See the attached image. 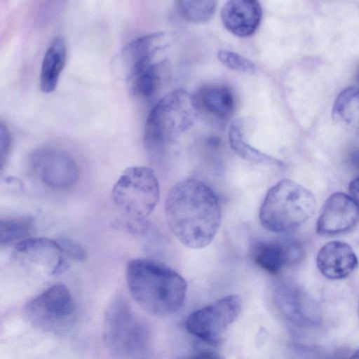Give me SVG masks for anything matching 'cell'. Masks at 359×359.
Returning a JSON list of instances; mask_svg holds the SVG:
<instances>
[{
  "instance_id": "6da1fadb",
  "label": "cell",
  "mask_w": 359,
  "mask_h": 359,
  "mask_svg": "<svg viewBox=\"0 0 359 359\" xmlns=\"http://www.w3.org/2000/svg\"><path fill=\"white\" fill-rule=\"evenodd\" d=\"M168 224L175 238L193 249L214 239L221 224V208L215 191L203 182L187 178L170 190L165 203Z\"/></svg>"
},
{
  "instance_id": "7a4b0ae2",
  "label": "cell",
  "mask_w": 359,
  "mask_h": 359,
  "mask_svg": "<svg viewBox=\"0 0 359 359\" xmlns=\"http://www.w3.org/2000/svg\"><path fill=\"white\" fill-rule=\"evenodd\" d=\"M130 292L137 304L154 316H166L183 305L187 285L170 266L149 259H134L126 269Z\"/></svg>"
},
{
  "instance_id": "3957f363",
  "label": "cell",
  "mask_w": 359,
  "mask_h": 359,
  "mask_svg": "<svg viewBox=\"0 0 359 359\" xmlns=\"http://www.w3.org/2000/svg\"><path fill=\"white\" fill-rule=\"evenodd\" d=\"M195 95L177 89L161 97L150 111L145 124L144 145L157 157L166 143L190 128L199 114Z\"/></svg>"
},
{
  "instance_id": "277c9868",
  "label": "cell",
  "mask_w": 359,
  "mask_h": 359,
  "mask_svg": "<svg viewBox=\"0 0 359 359\" xmlns=\"http://www.w3.org/2000/svg\"><path fill=\"white\" fill-rule=\"evenodd\" d=\"M313 194L288 179L278 182L267 191L259 210V221L274 233L294 231L313 215L316 209Z\"/></svg>"
},
{
  "instance_id": "5b68a950",
  "label": "cell",
  "mask_w": 359,
  "mask_h": 359,
  "mask_svg": "<svg viewBox=\"0 0 359 359\" xmlns=\"http://www.w3.org/2000/svg\"><path fill=\"white\" fill-rule=\"evenodd\" d=\"M103 338L114 359H146L147 356V327L123 297L114 298L105 311Z\"/></svg>"
},
{
  "instance_id": "8992f818",
  "label": "cell",
  "mask_w": 359,
  "mask_h": 359,
  "mask_svg": "<svg viewBox=\"0 0 359 359\" xmlns=\"http://www.w3.org/2000/svg\"><path fill=\"white\" fill-rule=\"evenodd\" d=\"M112 198L126 216L128 226L133 231H143L160 198L154 171L145 166L126 168L113 187Z\"/></svg>"
},
{
  "instance_id": "52a82bcc",
  "label": "cell",
  "mask_w": 359,
  "mask_h": 359,
  "mask_svg": "<svg viewBox=\"0 0 359 359\" xmlns=\"http://www.w3.org/2000/svg\"><path fill=\"white\" fill-rule=\"evenodd\" d=\"M25 314L36 328L54 334H63L76 323L77 311L69 289L63 284L53 285L31 299Z\"/></svg>"
},
{
  "instance_id": "ba28073f",
  "label": "cell",
  "mask_w": 359,
  "mask_h": 359,
  "mask_svg": "<svg viewBox=\"0 0 359 359\" xmlns=\"http://www.w3.org/2000/svg\"><path fill=\"white\" fill-rule=\"evenodd\" d=\"M241 309L239 296L224 297L193 312L187 319V330L203 341L215 342L236 320Z\"/></svg>"
},
{
  "instance_id": "9c48e42d",
  "label": "cell",
  "mask_w": 359,
  "mask_h": 359,
  "mask_svg": "<svg viewBox=\"0 0 359 359\" xmlns=\"http://www.w3.org/2000/svg\"><path fill=\"white\" fill-rule=\"evenodd\" d=\"M12 257L22 266L49 276H58L69 266V259L57 239L28 238L16 243Z\"/></svg>"
},
{
  "instance_id": "30bf717a",
  "label": "cell",
  "mask_w": 359,
  "mask_h": 359,
  "mask_svg": "<svg viewBox=\"0 0 359 359\" xmlns=\"http://www.w3.org/2000/svg\"><path fill=\"white\" fill-rule=\"evenodd\" d=\"M29 167L44 185L57 189L74 185L79 170L74 158L66 151L55 148H41L30 156Z\"/></svg>"
},
{
  "instance_id": "8fae6325",
  "label": "cell",
  "mask_w": 359,
  "mask_h": 359,
  "mask_svg": "<svg viewBox=\"0 0 359 359\" xmlns=\"http://www.w3.org/2000/svg\"><path fill=\"white\" fill-rule=\"evenodd\" d=\"M358 222L359 204L351 196L336 192L326 201L316 230L320 235H334L351 229Z\"/></svg>"
},
{
  "instance_id": "7c38bea8",
  "label": "cell",
  "mask_w": 359,
  "mask_h": 359,
  "mask_svg": "<svg viewBox=\"0 0 359 359\" xmlns=\"http://www.w3.org/2000/svg\"><path fill=\"white\" fill-rule=\"evenodd\" d=\"M276 299L285 318L296 326L313 328L320 325L321 312L319 308L295 285L281 283L276 290Z\"/></svg>"
},
{
  "instance_id": "4fadbf2b",
  "label": "cell",
  "mask_w": 359,
  "mask_h": 359,
  "mask_svg": "<svg viewBox=\"0 0 359 359\" xmlns=\"http://www.w3.org/2000/svg\"><path fill=\"white\" fill-rule=\"evenodd\" d=\"M302 255L303 250L299 243L286 239L258 241L251 249L254 262L271 274L299 262Z\"/></svg>"
},
{
  "instance_id": "5bb4252c",
  "label": "cell",
  "mask_w": 359,
  "mask_h": 359,
  "mask_svg": "<svg viewBox=\"0 0 359 359\" xmlns=\"http://www.w3.org/2000/svg\"><path fill=\"white\" fill-rule=\"evenodd\" d=\"M165 39V32L151 33L135 39L125 46L121 56L127 79L135 77L155 62V56L163 47Z\"/></svg>"
},
{
  "instance_id": "9a60e30c",
  "label": "cell",
  "mask_w": 359,
  "mask_h": 359,
  "mask_svg": "<svg viewBox=\"0 0 359 359\" xmlns=\"http://www.w3.org/2000/svg\"><path fill=\"white\" fill-rule=\"evenodd\" d=\"M262 8L259 1L231 0L221 10V20L226 29L233 34L246 37L252 35L259 26Z\"/></svg>"
},
{
  "instance_id": "2e32d148",
  "label": "cell",
  "mask_w": 359,
  "mask_h": 359,
  "mask_svg": "<svg viewBox=\"0 0 359 359\" xmlns=\"http://www.w3.org/2000/svg\"><path fill=\"white\" fill-rule=\"evenodd\" d=\"M316 264L319 271L330 279L348 276L358 266V259L351 247L342 241H330L319 250Z\"/></svg>"
},
{
  "instance_id": "e0dca14e",
  "label": "cell",
  "mask_w": 359,
  "mask_h": 359,
  "mask_svg": "<svg viewBox=\"0 0 359 359\" xmlns=\"http://www.w3.org/2000/svg\"><path fill=\"white\" fill-rule=\"evenodd\" d=\"M199 110L224 121L233 114L236 102L232 91L223 85H207L201 87L195 95Z\"/></svg>"
},
{
  "instance_id": "ac0fdd59",
  "label": "cell",
  "mask_w": 359,
  "mask_h": 359,
  "mask_svg": "<svg viewBox=\"0 0 359 359\" xmlns=\"http://www.w3.org/2000/svg\"><path fill=\"white\" fill-rule=\"evenodd\" d=\"M65 39L57 35L49 44L44 54L39 76V87L42 92L50 93L55 90L67 60Z\"/></svg>"
},
{
  "instance_id": "d6986e66",
  "label": "cell",
  "mask_w": 359,
  "mask_h": 359,
  "mask_svg": "<svg viewBox=\"0 0 359 359\" xmlns=\"http://www.w3.org/2000/svg\"><path fill=\"white\" fill-rule=\"evenodd\" d=\"M332 117L348 128L359 131V87H348L340 92L333 105Z\"/></svg>"
},
{
  "instance_id": "ffe728a7",
  "label": "cell",
  "mask_w": 359,
  "mask_h": 359,
  "mask_svg": "<svg viewBox=\"0 0 359 359\" xmlns=\"http://www.w3.org/2000/svg\"><path fill=\"white\" fill-rule=\"evenodd\" d=\"M168 71L165 61L155 62L129 81L131 91L142 98H151L158 90Z\"/></svg>"
},
{
  "instance_id": "44dd1931",
  "label": "cell",
  "mask_w": 359,
  "mask_h": 359,
  "mask_svg": "<svg viewBox=\"0 0 359 359\" xmlns=\"http://www.w3.org/2000/svg\"><path fill=\"white\" fill-rule=\"evenodd\" d=\"M245 128L244 118H240L234 120L229 129V141L231 149L243 159L259 163L274 162L276 160L262 153L250 145L245 138L243 129Z\"/></svg>"
},
{
  "instance_id": "7402d4cb",
  "label": "cell",
  "mask_w": 359,
  "mask_h": 359,
  "mask_svg": "<svg viewBox=\"0 0 359 359\" xmlns=\"http://www.w3.org/2000/svg\"><path fill=\"white\" fill-rule=\"evenodd\" d=\"M34 229V221L29 217L1 219L0 243L7 245L29 238Z\"/></svg>"
},
{
  "instance_id": "603a6c76",
  "label": "cell",
  "mask_w": 359,
  "mask_h": 359,
  "mask_svg": "<svg viewBox=\"0 0 359 359\" xmlns=\"http://www.w3.org/2000/svg\"><path fill=\"white\" fill-rule=\"evenodd\" d=\"M217 2L212 0H180L175 1L180 15L192 23L205 22L213 15Z\"/></svg>"
},
{
  "instance_id": "cb8c5ba5",
  "label": "cell",
  "mask_w": 359,
  "mask_h": 359,
  "mask_svg": "<svg viewBox=\"0 0 359 359\" xmlns=\"http://www.w3.org/2000/svg\"><path fill=\"white\" fill-rule=\"evenodd\" d=\"M217 57L226 67L233 71L252 73L256 70L251 60L233 51L221 50L217 53Z\"/></svg>"
},
{
  "instance_id": "d4e9b609",
  "label": "cell",
  "mask_w": 359,
  "mask_h": 359,
  "mask_svg": "<svg viewBox=\"0 0 359 359\" xmlns=\"http://www.w3.org/2000/svg\"><path fill=\"white\" fill-rule=\"evenodd\" d=\"M57 240L69 260L83 262L86 259V252L77 243L69 238H62Z\"/></svg>"
},
{
  "instance_id": "484cf974",
  "label": "cell",
  "mask_w": 359,
  "mask_h": 359,
  "mask_svg": "<svg viewBox=\"0 0 359 359\" xmlns=\"http://www.w3.org/2000/svg\"><path fill=\"white\" fill-rule=\"evenodd\" d=\"M11 134L10 131L4 123H1L0 127V163L2 170L8 158L11 149Z\"/></svg>"
},
{
  "instance_id": "4316f807",
  "label": "cell",
  "mask_w": 359,
  "mask_h": 359,
  "mask_svg": "<svg viewBox=\"0 0 359 359\" xmlns=\"http://www.w3.org/2000/svg\"><path fill=\"white\" fill-rule=\"evenodd\" d=\"M180 359H224L221 355L212 352H203Z\"/></svg>"
},
{
  "instance_id": "83f0119b",
  "label": "cell",
  "mask_w": 359,
  "mask_h": 359,
  "mask_svg": "<svg viewBox=\"0 0 359 359\" xmlns=\"http://www.w3.org/2000/svg\"><path fill=\"white\" fill-rule=\"evenodd\" d=\"M349 191L351 197L359 204V176L351 182Z\"/></svg>"
},
{
  "instance_id": "f1b7e54d",
  "label": "cell",
  "mask_w": 359,
  "mask_h": 359,
  "mask_svg": "<svg viewBox=\"0 0 359 359\" xmlns=\"http://www.w3.org/2000/svg\"><path fill=\"white\" fill-rule=\"evenodd\" d=\"M351 161L355 166L359 168V151H355L354 153H353Z\"/></svg>"
},
{
  "instance_id": "f546056e",
  "label": "cell",
  "mask_w": 359,
  "mask_h": 359,
  "mask_svg": "<svg viewBox=\"0 0 359 359\" xmlns=\"http://www.w3.org/2000/svg\"><path fill=\"white\" fill-rule=\"evenodd\" d=\"M350 359H359V348L351 355Z\"/></svg>"
}]
</instances>
